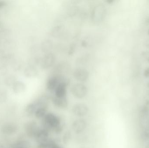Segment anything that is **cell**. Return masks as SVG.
<instances>
[{"label": "cell", "instance_id": "1", "mask_svg": "<svg viewBox=\"0 0 149 148\" xmlns=\"http://www.w3.org/2000/svg\"><path fill=\"white\" fill-rule=\"evenodd\" d=\"M43 120V127L47 130H52L57 134L61 133L63 126L62 123L61 118L56 114L48 113Z\"/></svg>", "mask_w": 149, "mask_h": 148}, {"label": "cell", "instance_id": "2", "mask_svg": "<svg viewBox=\"0 0 149 148\" xmlns=\"http://www.w3.org/2000/svg\"><path fill=\"white\" fill-rule=\"evenodd\" d=\"M70 90L72 95L78 99H83L88 93L86 86L81 83L73 84Z\"/></svg>", "mask_w": 149, "mask_h": 148}, {"label": "cell", "instance_id": "3", "mask_svg": "<svg viewBox=\"0 0 149 148\" xmlns=\"http://www.w3.org/2000/svg\"><path fill=\"white\" fill-rule=\"evenodd\" d=\"M68 84L67 80L64 78L54 90V96L58 98H67Z\"/></svg>", "mask_w": 149, "mask_h": 148}, {"label": "cell", "instance_id": "4", "mask_svg": "<svg viewBox=\"0 0 149 148\" xmlns=\"http://www.w3.org/2000/svg\"><path fill=\"white\" fill-rule=\"evenodd\" d=\"M104 6L101 4L96 5L93 9L91 14L92 19L95 23L100 22L103 20L105 14Z\"/></svg>", "mask_w": 149, "mask_h": 148}, {"label": "cell", "instance_id": "5", "mask_svg": "<svg viewBox=\"0 0 149 148\" xmlns=\"http://www.w3.org/2000/svg\"><path fill=\"white\" fill-rule=\"evenodd\" d=\"M89 108L86 104L82 103L74 104L72 108V112L75 116L82 117L88 114Z\"/></svg>", "mask_w": 149, "mask_h": 148}, {"label": "cell", "instance_id": "6", "mask_svg": "<svg viewBox=\"0 0 149 148\" xmlns=\"http://www.w3.org/2000/svg\"><path fill=\"white\" fill-rule=\"evenodd\" d=\"M24 128L28 136L31 138H35L40 128L37 123L34 121H30L27 122Z\"/></svg>", "mask_w": 149, "mask_h": 148}, {"label": "cell", "instance_id": "7", "mask_svg": "<svg viewBox=\"0 0 149 148\" xmlns=\"http://www.w3.org/2000/svg\"><path fill=\"white\" fill-rule=\"evenodd\" d=\"M86 121L82 118L76 119L72 123V128L75 134H79L83 133L86 129Z\"/></svg>", "mask_w": 149, "mask_h": 148}, {"label": "cell", "instance_id": "8", "mask_svg": "<svg viewBox=\"0 0 149 148\" xmlns=\"http://www.w3.org/2000/svg\"><path fill=\"white\" fill-rule=\"evenodd\" d=\"M73 76L76 80L81 82L86 81L88 79L89 74L88 71L82 68H78L74 70Z\"/></svg>", "mask_w": 149, "mask_h": 148}, {"label": "cell", "instance_id": "9", "mask_svg": "<svg viewBox=\"0 0 149 148\" xmlns=\"http://www.w3.org/2000/svg\"><path fill=\"white\" fill-rule=\"evenodd\" d=\"M63 78L64 77L58 75L50 76L46 83L47 89L49 91H54L58 84Z\"/></svg>", "mask_w": 149, "mask_h": 148}, {"label": "cell", "instance_id": "10", "mask_svg": "<svg viewBox=\"0 0 149 148\" xmlns=\"http://www.w3.org/2000/svg\"><path fill=\"white\" fill-rule=\"evenodd\" d=\"M51 101L53 105L60 109H65L68 106L67 98H58L55 96L52 97Z\"/></svg>", "mask_w": 149, "mask_h": 148}, {"label": "cell", "instance_id": "11", "mask_svg": "<svg viewBox=\"0 0 149 148\" xmlns=\"http://www.w3.org/2000/svg\"><path fill=\"white\" fill-rule=\"evenodd\" d=\"M55 61H56V58L53 54L49 53V54H46L42 60V66L44 68H49L54 64Z\"/></svg>", "mask_w": 149, "mask_h": 148}, {"label": "cell", "instance_id": "12", "mask_svg": "<svg viewBox=\"0 0 149 148\" xmlns=\"http://www.w3.org/2000/svg\"><path fill=\"white\" fill-rule=\"evenodd\" d=\"M17 126L12 123H7L2 127L1 131L6 134H10L17 131Z\"/></svg>", "mask_w": 149, "mask_h": 148}, {"label": "cell", "instance_id": "13", "mask_svg": "<svg viewBox=\"0 0 149 148\" xmlns=\"http://www.w3.org/2000/svg\"><path fill=\"white\" fill-rule=\"evenodd\" d=\"M48 107H41L38 108L35 111L34 115L38 119H43L48 113Z\"/></svg>", "mask_w": 149, "mask_h": 148}, {"label": "cell", "instance_id": "14", "mask_svg": "<svg viewBox=\"0 0 149 148\" xmlns=\"http://www.w3.org/2000/svg\"><path fill=\"white\" fill-rule=\"evenodd\" d=\"M38 108L36 102H33L32 103H29L25 108V112L30 115L34 114L35 111Z\"/></svg>", "mask_w": 149, "mask_h": 148}, {"label": "cell", "instance_id": "15", "mask_svg": "<svg viewBox=\"0 0 149 148\" xmlns=\"http://www.w3.org/2000/svg\"><path fill=\"white\" fill-rule=\"evenodd\" d=\"M71 138V134L69 131H66L65 133L63 136V140L64 143L67 144L70 141Z\"/></svg>", "mask_w": 149, "mask_h": 148}, {"label": "cell", "instance_id": "16", "mask_svg": "<svg viewBox=\"0 0 149 148\" xmlns=\"http://www.w3.org/2000/svg\"><path fill=\"white\" fill-rule=\"evenodd\" d=\"M142 136L144 139L148 140L149 139V128L147 129L146 130H144V132L143 133Z\"/></svg>", "mask_w": 149, "mask_h": 148}, {"label": "cell", "instance_id": "17", "mask_svg": "<svg viewBox=\"0 0 149 148\" xmlns=\"http://www.w3.org/2000/svg\"><path fill=\"white\" fill-rule=\"evenodd\" d=\"M144 76L147 78L149 77V67L147 68L144 72Z\"/></svg>", "mask_w": 149, "mask_h": 148}, {"label": "cell", "instance_id": "18", "mask_svg": "<svg viewBox=\"0 0 149 148\" xmlns=\"http://www.w3.org/2000/svg\"><path fill=\"white\" fill-rule=\"evenodd\" d=\"M50 148H62L60 146H59V145H58L56 143H55L52 147H51Z\"/></svg>", "mask_w": 149, "mask_h": 148}, {"label": "cell", "instance_id": "19", "mask_svg": "<svg viewBox=\"0 0 149 148\" xmlns=\"http://www.w3.org/2000/svg\"><path fill=\"white\" fill-rule=\"evenodd\" d=\"M0 148H6V147L3 145H0Z\"/></svg>", "mask_w": 149, "mask_h": 148}, {"label": "cell", "instance_id": "20", "mask_svg": "<svg viewBox=\"0 0 149 148\" xmlns=\"http://www.w3.org/2000/svg\"><path fill=\"white\" fill-rule=\"evenodd\" d=\"M148 87H149V83H148Z\"/></svg>", "mask_w": 149, "mask_h": 148}]
</instances>
